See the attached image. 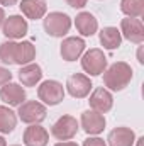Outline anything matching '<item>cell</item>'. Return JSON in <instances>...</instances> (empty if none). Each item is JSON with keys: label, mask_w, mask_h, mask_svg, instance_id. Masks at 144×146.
<instances>
[{"label": "cell", "mask_w": 144, "mask_h": 146, "mask_svg": "<svg viewBox=\"0 0 144 146\" xmlns=\"http://www.w3.org/2000/svg\"><path fill=\"white\" fill-rule=\"evenodd\" d=\"M26 90L22 85L9 82L0 87V99L9 106V107H19L22 102H26Z\"/></svg>", "instance_id": "7c38bea8"}, {"label": "cell", "mask_w": 144, "mask_h": 146, "mask_svg": "<svg viewBox=\"0 0 144 146\" xmlns=\"http://www.w3.org/2000/svg\"><path fill=\"white\" fill-rule=\"evenodd\" d=\"M10 80H12V73L9 72V68L0 66V87L5 85V83H9Z\"/></svg>", "instance_id": "d4e9b609"}, {"label": "cell", "mask_w": 144, "mask_h": 146, "mask_svg": "<svg viewBox=\"0 0 144 146\" xmlns=\"http://www.w3.org/2000/svg\"><path fill=\"white\" fill-rule=\"evenodd\" d=\"M15 41H3L0 44V61L3 65H14V56H15Z\"/></svg>", "instance_id": "603a6c76"}, {"label": "cell", "mask_w": 144, "mask_h": 146, "mask_svg": "<svg viewBox=\"0 0 144 146\" xmlns=\"http://www.w3.org/2000/svg\"><path fill=\"white\" fill-rule=\"evenodd\" d=\"M17 126V114L7 106H0V134H10Z\"/></svg>", "instance_id": "44dd1931"}, {"label": "cell", "mask_w": 144, "mask_h": 146, "mask_svg": "<svg viewBox=\"0 0 144 146\" xmlns=\"http://www.w3.org/2000/svg\"><path fill=\"white\" fill-rule=\"evenodd\" d=\"M132 73L134 72H132V68H131L129 63H126V61H115L110 66H107L105 72L102 73L104 75V85L110 92H120V90H124L131 83Z\"/></svg>", "instance_id": "6da1fadb"}, {"label": "cell", "mask_w": 144, "mask_h": 146, "mask_svg": "<svg viewBox=\"0 0 144 146\" xmlns=\"http://www.w3.org/2000/svg\"><path fill=\"white\" fill-rule=\"evenodd\" d=\"M100 39V44L105 48V49H117L120 44H122V36H120V31L114 26H108L104 27L98 34Z\"/></svg>", "instance_id": "ffe728a7"}, {"label": "cell", "mask_w": 144, "mask_h": 146, "mask_svg": "<svg viewBox=\"0 0 144 146\" xmlns=\"http://www.w3.org/2000/svg\"><path fill=\"white\" fill-rule=\"evenodd\" d=\"M0 146H7V141H5L3 136H0Z\"/></svg>", "instance_id": "f546056e"}, {"label": "cell", "mask_w": 144, "mask_h": 146, "mask_svg": "<svg viewBox=\"0 0 144 146\" xmlns=\"http://www.w3.org/2000/svg\"><path fill=\"white\" fill-rule=\"evenodd\" d=\"M17 119H20L26 124H41L46 119L48 109L44 104L37 100H26L17 107Z\"/></svg>", "instance_id": "5b68a950"}, {"label": "cell", "mask_w": 144, "mask_h": 146, "mask_svg": "<svg viewBox=\"0 0 144 146\" xmlns=\"http://www.w3.org/2000/svg\"><path fill=\"white\" fill-rule=\"evenodd\" d=\"M105 115L100 114V112H95V110L88 109L85 112H81V117H80V126L81 129L88 134V136H97L100 134L104 129H105Z\"/></svg>", "instance_id": "ba28073f"}, {"label": "cell", "mask_w": 144, "mask_h": 146, "mask_svg": "<svg viewBox=\"0 0 144 146\" xmlns=\"http://www.w3.org/2000/svg\"><path fill=\"white\" fill-rule=\"evenodd\" d=\"M46 34L51 37H63L71 29V17L63 12H49L42 19Z\"/></svg>", "instance_id": "7a4b0ae2"}, {"label": "cell", "mask_w": 144, "mask_h": 146, "mask_svg": "<svg viewBox=\"0 0 144 146\" xmlns=\"http://www.w3.org/2000/svg\"><path fill=\"white\" fill-rule=\"evenodd\" d=\"M36 58V48L31 41H20L15 46V56H14V65L24 66L32 63Z\"/></svg>", "instance_id": "d6986e66"}, {"label": "cell", "mask_w": 144, "mask_h": 146, "mask_svg": "<svg viewBox=\"0 0 144 146\" xmlns=\"http://www.w3.org/2000/svg\"><path fill=\"white\" fill-rule=\"evenodd\" d=\"M20 12L27 17V19H42L48 12V3L46 0H20Z\"/></svg>", "instance_id": "ac0fdd59"}, {"label": "cell", "mask_w": 144, "mask_h": 146, "mask_svg": "<svg viewBox=\"0 0 144 146\" xmlns=\"http://www.w3.org/2000/svg\"><path fill=\"white\" fill-rule=\"evenodd\" d=\"M120 36L134 44H143L144 41V24L141 19L126 17L120 21Z\"/></svg>", "instance_id": "9c48e42d"}, {"label": "cell", "mask_w": 144, "mask_h": 146, "mask_svg": "<svg viewBox=\"0 0 144 146\" xmlns=\"http://www.w3.org/2000/svg\"><path fill=\"white\" fill-rule=\"evenodd\" d=\"M85 41L78 36H70L63 39L61 46H59V54L65 61H76L78 58H81V54L85 53Z\"/></svg>", "instance_id": "8fae6325"}, {"label": "cell", "mask_w": 144, "mask_h": 146, "mask_svg": "<svg viewBox=\"0 0 144 146\" xmlns=\"http://www.w3.org/2000/svg\"><path fill=\"white\" fill-rule=\"evenodd\" d=\"M120 10L126 17L141 19L144 15V0H120Z\"/></svg>", "instance_id": "7402d4cb"}, {"label": "cell", "mask_w": 144, "mask_h": 146, "mask_svg": "<svg viewBox=\"0 0 144 146\" xmlns=\"http://www.w3.org/2000/svg\"><path fill=\"white\" fill-rule=\"evenodd\" d=\"M22 141L26 146H48L49 133L41 124H29L22 134Z\"/></svg>", "instance_id": "5bb4252c"}, {"label": "cell", "mask_w": 144, "mask_h": 146, "mask_svg": "<svg viewBox=\"0 0 144 146\" xmlns=\"http://www.w3.org/2000/svg\"><path fill=\"white\" fill-rule=\"evenodd\" d=\"M80 129V122L73 115H61L51 126V136L58 141H70L76 136Z\"/></svg>", "instance_id": "8992f818"}, {"label": "cell", "mask_w": 144, "mask_h": 146, "mask_svg": "<svg viewBox=\"0 0 144 146\" xmlns=\"http://www.w3.org/2000/svg\"><path fill=\"white\" fill-rule=\"evenodd\" d=\"M12 146H19V145H12Z\"/></svg>", "instance_id": "1f68e13d"}, {"label": "cell", "mask_w": 144, "mask_h": 146, "mask_svg": "<svg viewBox=\"0 0 144 146\" xmlns=\"http://www.w3.org/2000/svg\"><path fill=\"white\" fill-rule=\"evenodd\" d=\"M65 94H66L65 87L58 80H44L37 87V99L41 100V104L49 106V107L58 106L65 99Z\"/></svg>", "instance_id": "3957f363"}, {"label": "cell", "mask_w": 144, "mask_h": 146, "mask_svg": "<svg viewBox=\"0 0 144 146\" xmlns=\"http://www.w3.org/2000/svg\"><path fill=\"white\" fill-rule=\"evenodd\" d=\"M17 78L22 83V87H36L42 78V68L32 61L29 65L20 66V70L17 73Z\"/></svg>", "instance_id": "e0dca14e"}, {"label": "cell", "mask_w": 144, "mask_h": 146, "mask_svg": "<svg viewBox=\"0 0 144 146\" xmlns=\"http://www.w3.org/2000/svg\"><path fill=\"white\" fill-rule=\"evenodd\" d=\"M83 146H107V141H104L98 136H90L83 141Z\"/></svg>", "instance_id": "cb8c5ba5"}, {"label": "cell", "mask_w": 144, "mask_h": 146, "mask_svg": "<svg viewBox=\"0 0 144 146\" xmlns=\"http://www.w3.org/2000/svg\"><path fill=\"white\" fill-rule=\"evenodd\" d=\"M108 146H134L136 145V133L131 127L119 126L108 133L107 138Z\"/></svg>", "instance_id": "9a60e30c"}, {"label": "cell", "mask_w": 144, "mask_h": 146, "mask_svg": "<svg viewBox=\"0 0 144 146\" xmlns=\"http://www.w3.org/2000/svg\"><path fill=\"white\" fill-rule=\"evenodd\" d=\"M81 68L83 72L88 73L90 76H97V75H102L107 68V56L104 54L102 49L98 48H92L88 51H85L81 54Z\"/></svg>", "instance_id": "277c9868"}, {"label": "cell", "mask_w": 144, "mask_h": 146, "mask_svg": "<svg viewBox=\"0 0 144 146\" xmlns=\"http://www.w3.org/2000/svg\"><path fill=\"white\" fill-rule=\"evenodd\" d=\"M54 146H78V145L73 143V141H59V143H56Z\"/></svg>", "instance_id": "83f0119b"}, {"label": "cell", "mask_w": 144, "mask_h": 146, "mask_svg": "<svg viewBox=\"0 0 144 146\" xmlns=\"http://www.w3.org/2000/svg\"><path fill=\"white\" fill-rule=\"evenodd\" d=\"M19 0H0V5L2 7H12V5H15Z\"/></svg>", "instance_id": "4316f807"}, {"label": "cell", "mask_w": 144, "mask_h": 146, "mask_svg": "<svg viewBox=\"0 0 144 146\" xmlns=\"http://www.w3.org/2000/svg\"><path fill=\"white\" fill-rule=\"evenodd\" d=\"M75 27L83 37H90L98 31V21L90 12H80L75 17Z\"/></svg>", "instance_id": "2e32d148"}, {"label": "cell", "mask_w": 144, "mask_h": 146, "mask_svg": "<svg viewBox=\"0 0 144 146\" xmlns=\"http://www.w3.org/2000/svg\"><path fill=\"white\" fill-rule=\"evenodd\" d=\"M136 143H137V146H143V143H144V138H139V139H136Z\"/></svg>", "instance_id": "4dcf8cb0"}, {"label": "cell", "mask_w": 144, "mask_h": 146, "mask_svg": "<svg viewBox=\"0 0 144 146\" xmlns=\"http://www.w3.org/2000/svg\"><path fill=\"white\" fill-rule=\"evenodd\" d=\"M27 21L22 17V15H9L5 17L3 24H2V33L3 36L10 41H17V39H22V37L27 34Z\"/></svg>", "instance_id": "30bf717a"}, {"label": "cell", "mask_w": 144, "mask_h": 146, "mask_svg": "<svg viewBox=\"0 0 144 146\" xmlns=\"http://www.w3.org/2000/svg\"><path fill=\"white\" fill-rule=\"evenodd\" d=\"M3 21H5V12H3V9L0 7V27H2V24H3Z\"/></svg>", "instance_id": "f1b7e54d"}, {"label": "cell", "mask_w": 144, "mask_h": 146, "mask_svg": "<svg viewBox=\"0 0 144 146\" xmlns=\"http://www.w3.org/2000/svg\"><path fill=\"white\" fill-rule=\"evenodd\" d=\"M65 2H66L71 9H83L88 0H65Z\"/></svg>", "instance_id": "484cf974"}, {"label": "cell", "mask_w": 144, "mask_h": 146, "mask_svg": "<svg viewBox=\"0 0 144 146\" xmlns=\"http://www.w3.org/2000/svg\"><path fill=\"white\" fill-rule=\"evenodd\" d=\"M92 80L88 75L83 73H73L68 76L66 85H65V92H68L73 99H85L90 95L92 90Z\"/></svg>", "instance_id": "52a82bcc"}, {"label": "cell", "mask_w": 144, "mask_h": 146, "mask_svg": "<svg viewBox=\"0 0 144 146\" xmlns=\"http://www.w3.org/2000/svg\"><path fill=\"white\" fill-rule=\"evenodd\" d=\"M88 104H90L92 110L100 112V114H107L108 110L114 107V95L105 87H98L92 92Z\"/></svg>", "instance_id": "4fadbf2b"}]
</instances>
